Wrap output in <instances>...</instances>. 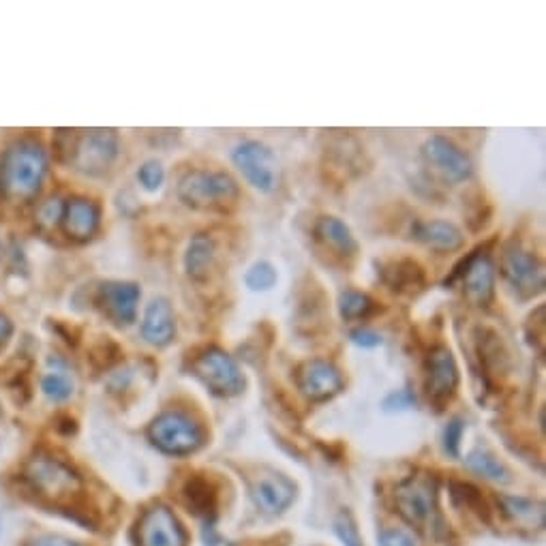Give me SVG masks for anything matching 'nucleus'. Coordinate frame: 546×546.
<instances>
[{"instance_id": "1", "label": "nucleus", "mask_w": 546, "mask_h": 546, "mask_svg": "<svg viewBox=\"0 0 546 546\" xmlns=\"http://www.w3.org/2000/svg\"><path fill=\"white\" fill-rule=\"evenodd\" d=\"M50 159L35 138L11 142L0 155V198L7 204L22 206L39 198L46 182Z\"/></svg>"}, {"instance_id": "2", "label": "nucleus", "mask_w": 546, "mask_h": 546, "mask_svg": "<svg viewBox=\"0 0 546 546\" xmlns=\"http://www.w3.org/2000/svg\"><path fill=\"white\" fill-rule=\"evenodd\" d=\"M395 504L397 512L418 531L433 538L444 533V520L438 506V480L431 474L420 471L398 482Z\"/></svg>"}, {"instance_id": "3", "label": "nucleus", "mask_w": 546, "mask_h": 546, "mask_svg": "<svg viewBox=\"0 0 546 546\" xmlns=\"http://www.w3.org/2000/svg\"><path fill=\"white\" fill-rule=\"evenodd\" d=\"M241 195L238 182L225 171L193 170L178 182V198L193 211H221Z\"/></svg>"}, {"instance_id": "4", "label": "nucleus", "mask_w": 546, "mask_h": 546, "mask_svg": "<svg viewBox=\"0 0 546 546\" xmlns=\"http://www.w3.org/2000/svg\"><path fill=\"white\" fill-rule=\"evenodd\" d=\"M193 376L217 397H236L247 386L241 366L219 347H206L191 362Z\"/></svg>"}, {"instance_id": "5", "label": "nucleus", "mask_w": 546, "mask_h": 546, "mask_svg": "<svg viewBox=\"0 0 546 546\" xmlns=\"http://www.w3.org/2000/svg\"><path fill=\"white\" fill-rule=\"evenodd\" d=\"M149 438L159 450L171 457H187L204 444V431L182 412H165L149 427Z\"/></svg>"}, {"instance_id": "6", "label": "nucleus", "mask_w": 546, "mask_h": 546, "mask_svg": "<svg viewBox=\"0 0 546 546\" xmlns=\"http://www.w3.org/2000/svg\"><path fill=\"white\" fill-rule=\"evenodd\" d=\"M118 149V133L114 129H90L76 135L69 163L79 174L101 176L114 165Z\"/></svg>"}, {"instance_id": "7", "label": "nucleus", "mask_w": 546, "mask_h": 546, "mask_svg": "<svg viewBox=\"0 0 546 546\" xmlns=\"http://www.w3.org/2000/svg\"><path fill=\"white\" fill-rule=\"evenodd\" d=\"M24 476H26L30 487L39 490L41 495L52 497V500H63V497H69L82 489L77 471L71 469V465L46 452H39L33 458H28Z\"/></svg>"}, {"instance_id": "8", "label": "nucleus", "mask_w": 546, "mask_h": 546, "mask_svg": "<svg viewBox=\"0 0 546 546\" xmlns=\"http://www.w3.org/2000/svg\"><path fill=\"white\" fill-rule=\"evenodd\" d=\"M501 274L519 298H533L544 290V266L530 249L510 241L501 253Z\"/></svg>"}, {"instance_id": "9", "label": "nucleus", "mask_w": 546, "mask_h": 546, "mask_svg": "<svg viewBox=\"0 0 546 546\" xmlns=\"http://www.w3.org/2000/svg\"><path fill=\"white\" fill-rule=\"evenodd\" d=\"M454 281H461L463 294L469 304L487 309V306L493 303L495 263L490 260V255L484 253L482 249L471 251V253L454 268L452 277L446 279V285L454 283Z\"/></svg>"}, {"instance_id": "10", "label": "nucleus", "mask_w": 546, "mask_h": 546, "mask_svg": "<svg viewBox=\"0 0 546 546\" xmlns=\"http://www.w3.org/2000/svg\"><path fill=\"white\" fill-rule=\"evenodd\" d=\"M232 161L241 170L244 180L257 191L270 193L277 187L279 161L266 144L255 142V139L238 144L234 152H232Z\"/></svg>"}, {"instance_id": "11", "label": "nucleus", "mask_w": 546, "mask_h": 546, "mask_svg": "<svg viewBox=\"0 0 546 546\" xmlns=\"http://www.w3.org/2000/svg\"><path fill=\"white\" fill-rule=\"evenodd\" d=\"M422 157L448 182H465L474 174V163L468 152L444 135H431L422 146Z\"/></svg>"}, {"instance_id": "12", "label": "nucleus", "mask_w": 546, "mask_h": 546, "mask_svg": "<svg viewBox=\"0 0 546 546\" xmlns=\"http://www.w3.org/2000/svg\"><path fill=\"white\" fill-rule=\"evenodd\" d=\"M142 290L131 281H108L97 292V304L116 326H131L138 317Z\"/></svg>"}, {"instance_id": "13", "label": "nucleus", "mask_w": 546, "mask_h": 546, "mask_svg": "<svg viewBox=\"0 0 546 546\" xmlns=\"http://www.w3.org/2000/svg\"><path fill=\"white\" fill-rule=\"evenodd\" d=\"M296 384L309 401H328L343 390V376L333 362L313 358L298 366Z\"/></svg>"}, {"instance_id": "14", "label": "nucleus", "mask_w": 546, "mask_h": 546, "mask_svg": "<svg viewBox=\"0 0 546 546\" xmlns=\"http://www.w3.org/2000/svg\"><path fill=\"white\" fill-rule=\"evenodd\" d=\"M139 546H187V533L174 512L165 506H152L138 523Z\"/></svg>"}, {"instance_id": "15", "label": "nucleus", "mask_w": 546, "mask_h": 546, "mask_svg": "<svg viewBox=\"0 0 546 546\" xmlns=\"http://www.w3.org/2000/svg\"><path fill=\"white\" fill-rule=\"evenodd\" d=\"M458 388V366L448 347H435L427 358L425 390L435 405H444Z\"/></svg>"}, {"instance_id": "16", "label": "nucleus", "mask_w": 546, "mask_h": 546, "mask_svg": "<svg viewBox=\"0 0 546 546\" xmlns=\"http://www.w3.org/2000/svg\"><path fill=\"white\" fill-rule=\"evenodd\" d=\"M251 497H253L255 506L268 514H279L296 497V487L290 478L279 474V471H262L251 482Z\"/></svg>"}, {"instance_id": "17", "label": "nucleus", "mask_w": 546, "mask_h": 546, "mask_svg": "<svg viewBox=\"0 0 546 546\" xmlns=\"http://www.w3.org/2000/svg\"><path fill=\"white\" fill-rule=\"evenodd\" d=\"M65 234L76 242H88L101 225V208L88 198H73L65 201L63 212Z\"/></svg>"}, {"instance_id": "18", "label": "nucleus", "mask_w": 546, "mask_h": 546, "mask_svg": "<svg viewBox=\"0 0 546 546\" xmlns=\"http://www.w3.org/2000/svg\"><path fill=\"white\" fill-rule=\"evenodd\" d=\"M142 339L152 347L170 345L176 336V317L170 300L155 298L146 306L142 317Z\"/></svg>"}, {"instance_id": "19", "label": "nucleus", "mask_w": 546, "mask_h": 546, "mask_svg": "<svg viewBox=\"0 0 546 546\" xmlns=\"http://www.w3.org/2000/svg\"><path fill=\"white\" fill-rule=\"evenodd\" d=\"M412 234L418 242L427 244L428 249L441 251V253H452L463 247L465 236L457 225L450 221L431 219V221H416L412 227Z\"/></svg>"}, {"instance_id": "20", "label": "nucleus", "mask_w": 546, "mask_h": 546, "mask_svg": "<svg viewBox=\"0 0 546 546\" xmlns=\"http://www.w3.org/2000/svg\"><path fill=\"white\" fill-rule=\"evenodd\" d=\"M185 273L189 279L204 283L211 279L214 263H217V242L212 236L208 234H195L189 242L187 253H185Z\"/></svg>"}, {"instance_id": "21", "label": "nucleus", "mask_w": 546, "mask_h": 546, "mask_svg": "<svg viewBox=\"0 0 546 546\" xmlns=\"http://www.w3.org/2000/svg\"><path fill=\"white\" fill-rule=\"evenodd\" d=\"M313 234H315V238L324 244V247L341 257H352L355 251H358V244H355L352 230H349L347 223H343V221L336 217L317 219L315 227H313Z\"/></svg>"}, {"instance_id": "22", "label": "nucleus", "mask_w": 546, "mask_h": 546, "mask_svg": "<svg viewBox=\"0 0 546 546\" xmlns=\"http://www.w3.org/2000/svg\"><path fill=\"white\" fill-rule=\"evenodd\" d=\"M386 285L397 294H418L427 283L425 270L418 262L403 257V260L390 262L382 270Z\"/></svg>"}, {"instance_id": "23", "label": "nucleus", "mask_w": 546, "mask_h": 546, "mask_svg": "<svg viewBox=\"0 0 546 546\" xmlns=\"http://www.w3.org/2000/svg\"><path fill=\"white\" fill-rule=\"evenodd\" d=\"M476 352L480 355L482 369L495 376V373L506 371L508 366V349L501 341V336L490 328H478L476 330Z\"/></svg>"}, {"instance_id": "24", "label": "nucleus", "mask_w": 546, "mask_h": 546, "mask_svg": "<svg viewBox=\"0 0 546 546\" xmlns=\"http://www.w3.org/2000/svg\"><path fill=\"white\" fill-rule=\"evenodd\" d=\"M501 506H504V514L512 520L519 530L527 531H540L546 523L544 519V506L538 501L525 500V497H501Z\"/></svg>"}, {"instance_id": "25", "label": "nucleus", "mask_w": 546, "mask_h": 546, "mask_svg": "<svg viewBox=\"0 0 546 546\" xmlns=\"http://www.w3.org/2000/svg\"><path fill=\"white\" fill-rule=\"evenodd\" d=\"M465 461H468V468L474 471V474L487 478L490 482H512L510 469H508L500 458H495L489 450H484V448H476L474 452H469V457L465 458Z\"/></svg>"}, {"instance_id": "26", "label": "nucleus", "mask_w": 546, "mask_h": 546, "mask_svg": "<svg viewBox=\"0 0 546 546\" xmlns=\"http://www.w3.org/2000/svg\"><path fill=\"white\" fill-rule=\"evenodd\" d=\"M73 390H76L73 377L65 369H58V366H54V371H47L41 377V392L54 403L69 401L73 397Z\"/></svg>"}, {"instance_id": "27", "label": "nucleus", "mask_w": 546, "mask_h": 546, "mask_svg": "<svg viewBox=\"0 0 546 546\" xmlns=\"http://www.w3.org/2000/svg\"><path fill=\"white\" fill-rule=\"evenodd\" d=\"M185 500L187 506L191 508L195 514H208L214 508V493L212 487L204 478L195 476L189 478L185 484Z\"/></svg>"}, {"instance_id": "28", "label": "nucleus", "mask_w": 546, "mask_h": 546, "mask_svg": "<svg viewBox=\"0 0 546 546\" xmlns=\"http://www.w3.org/2000/svg\"><path fill=\"white\" fill-rule=\"evenodd\" d=\"M373 309H376V303L362 292L347 290L339 296V313L343 320L347 322L365 320V317L371 315Z\"/></svg>"}, {"instance_id": "29", "label": "nucleus", "mask_w": 546, "mask_h": 546, "mask_svg": "<svg viewBox=\"0 0 546 546\" xmlns=\"http://www.w3.org/2000/svg\"><path fill=\"white\" fill-rule=\"evenodd\" d=\"M450 490H452L454 504L468 508V510L476 512L480 519L489 520V506L487 501H484L482 493L476 487H471L468 482H452Z\"/></svg>"}, {"instance_id": "30", "label": "nucleus", "mask_w": 546, "mask_h": 546, "mask_svg": "<svg viewBox=\"0 0 546 546\" xmlns=\"http://www.w3.org/2000/svg\"><path fill=\"white\" fill-rule=\"evenodd\" d=\"M244 283L253 292H268L270 287L277 283V270L273 268V263L257 262L244 274Z\"/></svg>"}, {"instance_id": "31", "label": "nucleus", "mask_w": 546, "mask_h": 546, "mask_svg": "<svg viewBox=\"0 0 546 546\" xmlns=\"http://www.w3.org/2000/svg\"><path fill=\"white\" fill-rule=\"evenodd\" d=\"M63 212H65V200L54 195V198L41 201L39 208H36V223H39L43 230L52 232L63 223Z\"/></svg>"}, {"instance_id": "32", "label": "nucleus", "mask_w": 546, "mask_h": 546, "mask_svg": "<svg viewBox=\"0 0 546 546\" xmlns=\"http://www.w3.org/2000/svg\"><path fill=\"white\" fill-rule=\"evenodd\" d=\"M138 180L146 191H159L165 182V170L159 161H146L138 171Z\"/></svg>"}, {"instance_id": "33", "label": "nucleus", "mask_w": 546, "mask_h": 546, "mask_svg": "<svg viewBox=\"0 0 546 546\" xmlns=\"http://www.w3.org/2000/svg\"><path fill=\"white\" fill-rule=\"evenodd\" d=\"M335 531L345 546H362L360 533H358V530H355L354 519L349 517L347 512H341L339 517L335 519Z\"/></svg>"}, {"instance_id": "34", "label": "nucleus", "mask_w": 546, "mask_h": 546, "mask_svg": "<svg viewBox=\"0 0 546 546\" xmlns=\"http://www.w3.org/2000/svg\"><path fill=\"white\" fill-rule=\"evenodd\" d=\"M382 405L386 412H405V409L416 407V397L409 390H397L390 392Z\"/></svg>"}, {"instance_id": "35", "label": "nucleus", "mask_w": 546, "mask_h": 546, "mask_svg": "<svg viewBox=\"0 0 546 546\" xmlns=\"http://www.w3.org/2000/svg\"><path fill=\"white\" fill-rule=\"evenodd\" d=\"M463 431H465V425L461 420H452L444 431V448H446V452L454 458L458 457V446H461Z\"/></svg>"}, {"instance_id": "36", "label": "nucleus", "mask_w": 546, "mask_h": 546, "mask_svg": "<svg viewBox=\"0 0 546 546\" xmlns=\"http://www.w3.org/2000/svg\"><path fill=\"white\" fill-rule=\"evenodd\" d=\"M379 546H416L414 540L401 530H384L379 533Z\"/></svg>"}, {"instance_id": "37", "label": "nucleus", "mask_w": 546, "mask_h": 546, "mask_svg": "<svg viewBox=\"0 0 546 546\" xmlns=\"http://www.w3.org/2000/svg\"><path fill=\"white\" fill-rule=\"evenodd\" d=\"M349 336H352V341L360 347L371 349V347L382 345V335H377L376 330H371V328H358V330H354Z\"/></svg>"}, {"instance_id": "38", "label": "nucleus", "mask_w": 546, "mask_h": 546, "mask_svg": "<svg viewBox=\"0 0 546 546\" xmlns=\"http://www.w3.org/2000/svg\"><path fill=\"white\" fill-rule=\"evenodd\" d=\"M11 336H14V322L9 315L0 313V352L9 345Z\"/></svg>"}, {"instance_id": "39", "label": "nucleus", "mask_w": 546, "mask_h": 546, "mask_svg": "<svg viewBox=\"0 0 546 546\" xmlns=\"http://www.w3.org/2000/svg\"><path fill=\"white\" fill-rule=\"evenodd\" d=\"M30 546H79V544L73 542V540H67L63 536H41V538H36Z\"/></svg>"}, {"instance_id": "40", "label": "nucleus", "mask_w": 546, "mask_h": 546, "mask_svg": "<svg viewBox=\"0 0 546 546\" xmlns=\"http://www.w3.org/2000/svg\"><path fill=\"white\" fill-rule=\"evenodd\" d=\"M0 262H3V242H0Z\"/></svg>"}, {"instance_id": "41", "label": "nucleus", "mask_w": 546, "mask_h": 546, "mask_svg": "<svg viewBox=\"0 0 546 546\" xmlns=\"http://www.w3.org/2000/svg\"><path fill=\"white\" fill-rule=\"evenodd\" d=\"M0 414H3V407H0Z\"/></svg>"}]
</instances>
